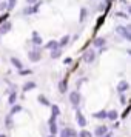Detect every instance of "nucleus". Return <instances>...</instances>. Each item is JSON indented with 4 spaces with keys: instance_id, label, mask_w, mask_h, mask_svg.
I'll return each mask as SVG.
<instances>
[{
    "instance_id": "f257e3e1",
    "label": "nucleus",
    "mask_w": 131,
    "mask_h": 137,
    "mask_svg": "<svg viewBox=\"0 0 131 137\" xmlns=\"http://www.w3.org/2000/svg\"><path fill=\"white\" fill-rule=\"evenodd\" d=\"M69 100H71V103H73L74 106H77V105H79V102H80V94L77 93V91L71 93V94H69Z\"/></svg>"
},
{
    "instance_id": "f03ea898",
    "label": "nucleus",
    "mask_w": 131,
    "mask_h": 137,
    "mask_svg": "<svg viewBox=\"0 0 131 137\" xmlns=\"http://www.w3.org/2000/svg\"><path fill=\"white\" fill-rule=\"evenodd\" d=\"M83 60L88 62V63L92 62V60H94V51H86L85 54H83Z\"/></svg>"
},
{
    "instance_id": "7ed1b4c3",
    "label": "nucleus",
    "mask_w": 131,
    "mask_h": 137,
    "mask_svg": "<svg viewBox=\"0 0 131 137\" xmlns=\"http://www.w3.org/2000/svg\"><path fill=\"white\" fill-rule=\"evenodd\" d=\"M29 60H31V62L40 60V54L37 52V51H31V52H29Z\"/></svg>"
},
{
    "instance_id": "20e7f679",
    "label": "nucleus",
    "mask_w": 131,
    "mask_h": 137,
    "mask_svg": "<svg viewBox=\"0 0 131 137\" xmlns=\"http://www.w3.org/2000/svg\"><path fill=\"white\" fill-rule=\"evenodd\" d=\"M9 29H11V23L8 22V23H5V25H2V28H0V34H6Z\"/></svg>"
},
{
    "instance_id": "39448f33",
    "label": "nucleus",
    "mask_w": 131,
    "mask_h": 137,
    "mask_svg": "<svg viewBox=\"0 0 131 137\" xmlns=\"http://www.w3.org/2000/svg\"><path fill=\"white\" fill-rule=\"evenodd\" d=\"M94 134H96V136H103V134H107V126H99V128L94 131Z\"/></svg>"
},
{
    "instance_id": "423d86ee",
    "label": "nucleus",
    "mask_w": 131,
    "mask_h": 137,
    "mask_svg": "<svg viewBox=\"0 0 131 137\" xmlns=\"http://www.w3.org/2000/svg\"><path fill=\"white\" fill-rule=\"evenodd\" d=\"M77 122H79L80 126H85V125H86V120H85V117L82 115V113H77Z\"/></svg>"
},
{
    "instance_id": "0eeeda50",
    "label": "nucleus",
    "mask_w": 131,
    "mask_h": 137,
    "mask_svg": "<svg viewBox=\"0 0 131 137\" xmlns=\"http://www.w3.org/2000/svg\"><path fill=\"white\" fill-rule=\"evenodd\" d=\"M117 89H119V93H125V91L128 89V83H126V82H120L119 86H117Z\"/></svg>"
},
{
    "instance_id": "6e6552de",
    "label": "nucleus",
    "mask_w": 131,
    "mask_h": 137,
    "mask_svg": "<svg viewBox=\"0 0 131 137\" xmlns=\"http://www.w3.org/2000/svg\"><path fill=\"white\" fill-rule=\"evenodd\" d=\"M59 113H60L59 108L57 106H53V115H51V120H49V122H56V117L59 115Z\"/></svg>"
},
{
    "instance_id": "1a4fd4ad",
    "label": "nucleus",
    "mask_w": 131,
    "mask_h": 137,
    "mask_svg": "<svg viewBox=\"0 0 131 137\" xmlns=\"http://www.w3.org/2000/svg\"><path fill=\"white\" fill-rule=\"evenodd\" d=\"M11 62H12V63H14V65H15V68H19V69H22V68H23V65H22V62H20L19 59H15V57H12V59H11Z\"/></svg>"
},
{
    "instance_id": "9d476101",
    "label": "nucleus",
    "mask_w": 131,
    "mask_h": 137,
    "mask_svg": "<svg viewBox=\"0 0 131 137\" xmlns=\"http://www.w3.org/2000/svg\"><path fill=\"white\" fill-rule=\"evenodd\" d=\"M105 45V39L103 37H99V39L94 40V46H103Z\"/></svg>"
},
{
    "instance_id": "9b49d317",
    "label": "nucleus",
    "mask_w": 131,
    "mask_h": 137,
    "mask_svg": "<svg viewBox=\"0 0 131 137\" xmlns=\"http://www.w3.org/2000/svg\"><path fill=\"white\" fill-rule=\"evenodd\" d=\"M107 117H108L109 120H116V119H117V111H114V109L109 111V113L107 114Z\"/></svg>"
},
{
    "instance_id": "f8f14e48",
    "label": "nucleus",
    "mask_w": 131,
    "mask_h": 137,
    "mask_svg": "<svg viewBox=\"0 0 131 137\" xmlns=\"http://www.w3.org/2000/svg\"><path fill=\"white\" fill-rule=\"evenodd\" d=\"M32 88H36V83H34V82H28V83L23 86V91H29Z\"/></svg>"
},
{
    "instance_id": "ddd939ff",
    "label": "nucleus",
    "mask_w": 131,
    "mask_h": 137,
    "mask_svg": "<svg viewBox=\"0 0 131 137\" xmlns=\"http://www.w3.org/2000/svg\"><path fill=\"white\" fill-rule=\"evenodd\" d=\"M74 137L76 136V131H73V130H65L63 131V137Z\"/></svg>"
},
{
    "instance_id": "4468645a",
    "label": "nucleus",
    "mask_w": 131,
    "mask_h": 137,
    "mask_svg": "<svg viewBox=\"0 0 131 137\" xmlns=\"http://www.w3.org/2000/svg\"><path fill=\"white\" fill-rule=\"evenodd\" d=\"M39 102L42 103V105H45V106H48L49 105V102H48V99L45 97V95H39Z\"/></svg>"
},
{
    "instance_id": "2eb2a0df",
    "label": "nucleus",
    "mask_w": 131,
    "mask_h": 137,
    "mask_svg": "<svg viewBox=\"0 0 131 137\" xmlns=\"http://www.w3.org/2000/svg\"><path fill=\"white\" fill-rule=\"evenodd\" d=\"M94 117L96 119H105V117H107V111H99V113L94 114Z\"/></svg>"
},
{
    "instance_id": "dca6fc26",
    "label": "nucleus",
    "mask_w": 131,
    "mask_h": 137,
    "mask_svg": "<svg viewBox=\"0 0 131 137\" xmlns=\"http://www.w3.org/2000/svg\"><path fill=\"white\" fill-rule=\"evenodd\" d=\"M32 36H34V40H32V42H34L36 45H40V43H42V40H40V37L37 36V32H32Z\"/></svg>"
},
{
    "instance_id": "f3484780",
    "label": "nucleus",
    "mask_w": 131,
    "mask_h": 137,
    "mask_svg": "<svg viewBox=\"0 0 131 137\" xmlns=\"http://www.w3.org/2000/svg\"><path fill=\"white\" fill-rule=\"evenodd\" d=\"M49 123H51V134L54 136L57 132V125H56V122H49Z\"/></svg>"
},
{
    "instance_id": "a211bd4d",
    "label": "nucleus",
    "mask_w": 131,
    "mask_h": 137,
    "mask_svg": "<svg viewBox=\"0 0 131 137\" xmlns=\"http://www.w3.org/2000/svg\"><path fill=\"white\" fill-rule=\"evenodd\" d=\"M80 137H92V134H91L90 131H85V130H83V131H80Z\"/></svg>"
},
{
    "instance_id": "6ab92c4d",
    "label": "nucleus",
    "mask_w": 131,
    "mask_h": 137,
    "mask_svg": "<svg viewBox=\"0 0 131 137\" xmlns=\"http://www.w3.org/2000/svg\"><path fill=\"white\" fill-rule=\"evenodd\" d=\"M56 46H57V42H54V40H53V42H49V43L46 45L45 48H48V49H53V48H56Z\"/></svg>"
},
{
    "instance_id": "aec40b11",
    "label": "nucleus",
    "mask_w": 131,
    "mask_h": 137,
    "mask_svg": "<svg viewBox=\"0 0 131 137\" xmlns=\"http://www.w3.org/2000/svg\"><path fill=\"white\" fill-rule=\"evenodd\" d=\"M68 40H69V36H65V37H63V39L60 40V46H63V45H66V43H68Z\"/></svg>"
},
{
    "instance_id": "412c9836",
    "label": "nucleus",
    "mask_w": 131,
    "mask_h": 137,
    "mask_svg": "<svg viewBox=\"0 0 131 137\" xmlns=\"http://www.w3.org/2000/svg\"><path fill=\"white\" fill-rule=\"evenodd\" d=\"M59 56H60V51H59V49H53V52H51L53 59H56V57H59Z\"/></svg>"
},
{
    "instance_id": "4be33fe9",
    "label": "nucleus",
    "mask_w": 131,
    "mask_h": 137,
    "mask_svg": "<svg viewBox=\"0 0 131 137\" xmlns=\"http://www.w3.org/2000/svg\"><path fill=\"white\" fill-rule=\"evenodd\" d=\"M19 111H22V106H14V108H12V111H11V115L15 114V113H19Z\"/></svg>"
},
{
    "instance_id": "5701e85b",
    "label": "nucleus",
    "mask_w": 131,
    "mask_h": 137,
    "mask_svg": "<svg viewBox=\"0 0 131 137\" xmlns=\"http://www.w3.org/2000/svg\"><path fill=\"white\" fill-rule=\"evenodd\" d=\"M14 102H15V93H12V94L9 95V105H12Z\"/></svg>"
},
{
    "instance_id": "b1692460",
    "label": "nucleus",
    "mask_w": 131,
    "mask_h": 137,
    "mask_svg": "<svg viewBox=\"0 0 131 137\" xmlns=\"http://www.w3.org/2000/svg\"><path fill=\"white\" fill-rule=\"evenodd\" d=\"M14 6H15V0H9V3H8V9H12Z\"/></svg>"
},
{
    "instance_id": "393cba45",
    "label": "nucleus",
    "mask_w": 131,
    "mask_h": 137,
    "mask_svg": "<svg viewBox=\"0 0 131 137\" xmlns=\"http://www.w3.org/2000/svg\"><path fill=\"white\" fill-rule=\"evenodd\" d=\"M85 15H86V9H82V11H80V20L85 19Z\"/></svg>"
},
{
    "instance_id": "a878e982",
    "label": "nucleus",
    "mask_w": 131,
    "mask_h": 137,
    "mask_svg": "<svg viewBox=\"0 0 131 137\" xmlns=\"http://www.w3.org/2000/svg\"><path fill=\"white\" fill-rule=\"evenodd\" d=\"M12 125V120H11V115L9 117H6V126H11Z\"/></svg>"
},
{
    "instance_id": "bb28decb",
    "label": "nucleus",
    "mask_w": 131,
    "mask_h": 137,
    "mask_svg": "<svg viewBox=\"0 0 131 137\" xmlns=\"http://www.w3.org/2000/svg\"><path fill=\"white\" fill-rule=\"evenodd\" d=\"M6 6H8V3H0V9H6Z\"/></svg>"
},
{
    "instance_id": "cd10ccee",
    "label": "nucleus",
    "mask_w": 131,
    "mask_h": 137,
    "mask_svg": "<svg viewBox=\"0 0 131 137\" xmlns=\"http://www.w3.org/2000/svg\"><path fill=\"white\" fill-rule=\"evenodd\" d=\"M60 91H62V93L65 91V82H62V83H60Z\"/></svg>"
},
{
    "instance_id": "c85d7f7f",
    "label": "nucleus",
    "mask_w": 131,
    "mask_h": 137,
    "mask_svg": "<svg viewBox=\"0 0 131 137\" xmlns=\"http://www.w3.org/2000/svg\"><path fill=\"white\" fill-rule=\"evenodd\" d=\"M102 22H103V17H100V19H99V22H97V28H99L100 25H102Z\"/></svg>"
},
{
    "instance_id": "c756f323",
    "label": "nucleus",
    "mask_w": 131,
    "mask_h": 137,
    "mask_svg": "<svg viewBox=\"0 0 131 137\" xmlns=\"http://www.w3.org/2000/svg\"><path fill=\"white\" fill-rule=\"evenodd\" d=\"M6 17H8V15H6V14H3V15H2V17H0V22H3V20H5Z\"/></svg>"
},
{
    "instance_id": "7c9ffc66",
    "label": "nucleus",
    "mask_w": 131,
    "mask_h": 137,
    "mask_svg": "<svg viewBox=\"0 0 131 137\" xmlns=\"http://www.w3.org/2000/svg\"><path fill=\"white\" fill-rule=\"evenodd\" d=\"M26 2H28V3H36L37 0H26Z\"/></svg>"
},
{
    "instance_id": "2f4dec72",
    "label": "nucleus",
    "mask_w": 131,
    "mask_h": 137,
    "mask_svg": "<svg viewBox=\"0 0 131 137\" xmlns=\"http://www.w3.org/2000/svg\"><path fill=\"white\" fill-rule=\"evenodd\" d=\"M105 137H111V134H107V136H105Z\"/></svg>"
},
{
    "instance_id": "473e14b6",
    "label": "nucleus",
    "mask_w": 131,
    "mask_h": 137,
    "mask_svg": "<svg viewBox=\"0 0 131 137\" xmlns=\"http://www.w3.org/2000/svg\"><path fill=\"white\" fill-rule=\"evenodd\" d=\"M49 137H54V136H49Z\"/></svg>"
}]
</instances>
